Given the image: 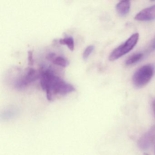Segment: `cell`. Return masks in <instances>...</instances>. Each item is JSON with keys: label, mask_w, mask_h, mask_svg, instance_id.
<instances>
[{"label": "cell", "mask_w": 155, "mask_h": 155, "mask_svg": "<svg viewBox=\"0 0 155 155\" xmlns=\"http://www.w3.org/2000/svg\"><path fill=\"white\" fill-rule=\"evenodd\" d=\"M153 110L154 115L155 116V100L153 101Z\"/></svg>", "instance_id": "cell-14"}, {"label": "cell", "mask_w": 155, "mask_h": 155, "mask_svg": "<svg viewBox=\"0 0 155 155\" xmlns=\"http://www.w3.org/2000/svg\"><path fill=\"white\" fill-rule=\"evenodd\" d=\"M52 62L55 65L64 68L67 67L69 64V61L66 58L61 56H56L52 61Z\"/></svg>", "instance_id": "cell-10"}, {"label": "cell", "mask_w": 155, "mask_h": 155, "mask_svg": "<svg viewBox=\"0 0 155 155\" xmlns=\"http://www.w3.org/2000/svg\"><path fill=\"white\" fill-rule=\"evenodd\" d=\"M155 138V126H154L140 138L138 143L139 147L142 150L147 149L150 147Z\"/></svg>", "instance_id": "cell-5"}, {"label": "cell", "mask_w": 155, "mask_h": 155, "mask_svg": "<svg viewBox=\"0 0 155 155\" xmlns=\"http://www.w3.org/2000/svg\"><path fill=\"white\" fill-rule=\"evenodd\" d=\"M59 42L61 44L67 45L71 50H74V46H75L74 40L73 37L71 36L66 37L63 39H61L59 41Z\"/></svg>", "instance_id": "cell-9"}, {"label": "cell", "mask_w": 155, "mask_h": 155, "mask_svg": "<svg viewBox=\"0 0 155 155\" xmlns=\"http://www.w3.org/2000/svg\"><path fill=\"white\" fill-rule=\"evenodd\" d=\"M152 48L154 49H155V39L154 41H153V43L152 44Z\"/></svg>", "instance_id": "cell-15"}, {"label": "cell", "mask_w": 155, "mask_h": 155, "mask_svg": "<svg viewBox=\"0 0 155 155\" xmlns=\"http://www.w3.org/2000/svg\"><path fill=\"white\" fill-rule=\"evenodd\" d=\"M56 55L55 53L51 52V53H49L46 56V58L50 61H52L54 59V58L56 57Z\"/></svg>", "instance_id": "cell-13"}, {"label": "cell", "mask_w": 155, "mask_h": 155, "mask_svg": "<svg viewBox=\"0 0 155 155\" xmlns=\"http://www.w3.org/2000/svg\"><path fill=\"white\" fill-rule=\"evenodd\" d=\"M130 8V2L122 1L116 6V10L119 15L121 17L126 16L129 12Z\"/></svg>", "instance_id": "cell-7"}, {"label": "cell", "mask_w": 155, "mask_h": 155, "mask_svg": "<svg viewBox=\"0 0 155 155\" xmlns=\"http://www.w3.org/2000/svg\"><path fill=\"white\" fill-rule=\"evenodd\" d=\"M143 54L141 53H137L133 54L132 56L130 57L126 61V65L130 66V65H133L137 63L138 61L142 59L143 58Z\"/></svg>", "instance_id": "cell-8"}, {"label": "cell", "mask_w": 155, "mask_h": 155, "mask_svg": "<svg viewBox=\"0 0 155 155\" xmlns=\"http://www.w3.org/2000/svg\"><path fill=\"white\" fill-rule=\"evenodd\" d=\"M154 74V68L150 64L144 65L136 71L132 76V83L137 88L146 86L151 80Z\"/></svg>", "instance_id": "cell-2"}, {"label": "cell", "mask_w": 155, "mask_h": 155, "mask_svg": "<svg viewBox=\"0 0 155 155\" xmlns=\"http://www.w3.org/2000/svg\"><path fill=\"white\" fill-rule=\"evenodd\" d=\"M138 21H150L155 19V5L146 8L140 12L134 18Z\"/></svg>", "instance_id": "cell-6"}, {"label": "cell", "mask_w": 155, "mask_h": 155, "mask_svg": "<svg viewBox=\"0 0 155 155\" xmlns=\"http://www.w3.org/2000/svg\"><path fill=\"white\" fill-rule=\"evenodd\" d=\"M139 39V34L138 33H134L131 35L124 43L111 52L109 57V60L114 61L129 52L137 45Z\"/></svg>", "instance_id": "cell-3"}, {"label": "cell", "mask_w": 155, "mask_h": 155, "mask_svg": "<svg viewBox=\"0 0 155 155\" xmlns=\"http://www.w3.org/2000/svg\"><path fill=\"white\" fill-rule=\"evenodd\" d=\"M34 64V60L33 58V54L31 51H28V64L29 66H32Z\"/></svg>", "instance_id": "cell-12"}, {"label": "cell", "mask_w": 155, "mask_h": 155, "mask_svg": "<svg viewBox=\"0 0 155 155\" xmlns=\"http://www.w3.org/2000/svg\"><path fill=\"white\" fill-rule=\"evenodd\" d=\"M40 72H38L35 69L28 68L25 70L24 74L14 83V87L18 90L24 89L28 84L40 78Z\"/></svg>", "instance_id": "cell-4"}, {"label": "cell", "mask_w": 155, "mask_h": 155, "mask_svg": "<svg viewBox=\"0 0 155 155\" xmlns=\"http://www.w3.org/2000/svg\"><path fill=\"white\" fill-rule=\"evenodd\" d=\"M144 155H149L148 154H147V153H144Z\"/></svg>", "instance_id": "cell-16"}, {"label": "cell", "mask_w": 155, "mask_h": 155, "mask_svg": "<svg viewBox=\"0 0 155 155\" xmlns=\"http://www.w3.org/2000/svg\"></svg>", "instance_id": "cell-17"}, {"label": "cell", "mask_w": 155, "mask_h": 155, "mask_svg": "<svg viewBox=\"0 0 155 155\" xmlns=\"http://www.w3.org/2000/svg\"><path fill=\"white\" fill-rule=\"evenodd\" d=\"M94 48L95 47L93 45H89L86 48L82 54V58L84 60L87 59L90 56L91 54L93 52Z\"/></svg>", "instance_id": "cell-11"}, {"label": "cell", "mask_w": 155, "mask_h": 155, "mask_svg": "<svg viewBox=\"0 0 155 155\" xmlns=\"http://www.w3.org/2000/svg\"><path fill=\"white\" fill-rule=\"evenodd\" d=\"M40 84L43 90L46 91L47 97L53 101L58 96H63L75 91L73 85L65 81L56 75L49 69L40 72Z\"/></svg>", "instance_id": "cell-1"}]
</instances>
